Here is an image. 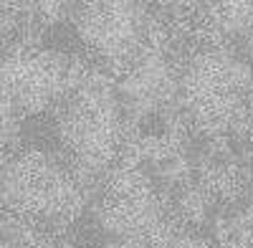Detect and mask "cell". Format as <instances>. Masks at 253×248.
Wrapping results in <instances>:
<instances>
[{"label":"cell","instance_id":"8992f818","mask_svg":"<svg viewBox=\"0 0 253 248\" xmlns=\"http://www.w3.org/2000/svg\"><path fill=\"white\" fill-rule=\"evenodd\" d=\"M71 28L91 64L112 79H122L150 46L157 20L144 3L96 0L74 5Z\"/></svg>","mask_w":253,"mask_h":248},{"label":"cell","instance_id":"9c48e42d","mask_svg":"<svg viewBox=\"0 0 253 248\" xmlns=\"http://www.w3.org/2000/svg\"><path fill=\"white\" fill-rule=\"evenodd\" d=\"M238 134H243L248 142H253V104H251V112H248V117H246V122H243V127H241Z\"/></svg>","mask_w":253,"mask_h":248},{"label":"cell","instance_id":"5b68a950","mask_svg":"<svg viewBox=\"0 0 253 248\" xmlns=\"http://www.w3.org/2000/svg\"><path fill=\"white\" fill-rule=\"evenodd\" d=\"M172 223L170 198L152 182L137 160L122 155L117 167L104 177V231L122 248H152L172 228Z\"/></svg>","mask_w":253,"mask_h":248},{"label":"cell","instance_id":"52a82bcc","mask_svg":"<svg viewBox=\"0 0 253 248\" xmlns=\"http://www.w3.org/2000/svg\"><path fill=\"white\" fill-rule=\"evenodd\" d=\"M172 36L157 23L150 46L137 58V64L117 79V96L126 119L142 122L167 107L180 91V66L172 56Z\"/></svg>","mask_w":253,"mask_h":248},{"label":"cell","instance_id":"7a4b0ae2","mask_svg":"<svg viewBox=\"0 0 253 248\" xmlns=\"http://www.w3.org/2000/svg\"><path fill=\"white\" fill-rule=\"evenodd\" d=\"M51 124L58 152L84 182L107 177L129 139L114 79L101 69L86 74L81 86L51 117Z\"/></svg>","mask_w":253,"mask_h":248},{"label":"cell","instance_id":"3957f363","mask_svg":"<svg viewBox=\"0 0 253 248\" xmlns=\"http://www.w3.org/2000/svg\"><path fill=\"white\" fill-rule=\"evenodd\" d=\"M177 104L200 137L241 132L253 104V64L220 46H198L180 61Z\"/></svg>","mask_w":253,"mask_h":248},{"label":"cell","instance_id":"6da1fadb","mask_svg":"<svg viewBox=\"0 0 253 248\" xmlns=\"http://www.w3.org/2000/svg\"><path fill=\"white\" fill-rule=\"evenodd\" d=\"M3 208L38 231L63 236L86 208L84 177L58 150L23 144L15 152H5Z\"/></svg>","mask_w":253,"mask_h":248},{"label":"cell","instance_id":"ba28073f","mask_svg":"<svg viewBox=\"0 0 253 248\" xmlns=\"http://www.w3.org/2000/svg\"><path fill=\"white\" fill-rule=\"evenodd\" d=\"M215 248H253V218H238Z\"/></svg>","mask_w":253,"mask_h":248},{"label":"cell","instance_id":"277c9868","mask_svg":"<svg viewBox=\"0 0 253 248\" xmlns=\"http://www.w3.org/2000/svg\"><path fill=\"white\" fill-rule=\"evenodd\" d=\"M74 53L41 43H13L3 58V114L18 119L53 117L86 79Z\"/></svg>","mask_w":253,"mask_h":248}]
</instances>
